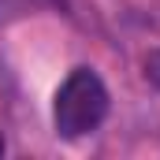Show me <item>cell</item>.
I'll return each instance as SVG.
<instances>
[{
    "label": "cell",
    "instance_id": "obj_1",
    "mask_svg": "<svg viewBox=\"0 0 160 160\" xmlns=\"http://www.w3.org/2000/svg\"><path fill=\"white\" fill-rule=\"evenodd\" d=\"M108 116V86L93 67H75L52 97V127L60 138L75 142L93 134Z\"/></svg>",
    "mask_w": 160,
    "mask_h": 160
},
{
    "label": "cell",
    "instance_id": "obj_2",
    "mask_svg": "<svg viewBox=\"0 0 160 160\" xmlns=\"http://www.w3.org/2000/svg\"><path fill=\"white\" fill-rule=\"evenodd\" d=\"M149 78L160 86V56H153V60H149Z\"/></svg>",
    "mask_w": 160,
    "mask_h": 160
},
{
    "label": "cell",
    "instance_id": "obj_3",
    "mask_svg": "<svg viewBox=\"0 0 160 160\" xmlns=\"http://www.w3.org/2000/svg\"><path fill=\"white\" fill-rule=\"evenodd\" d=\"M0 153H4V138H0Z\"/></svg>",
    "mask_w": 160,
    "mask_h": 160
}]
</instances>
